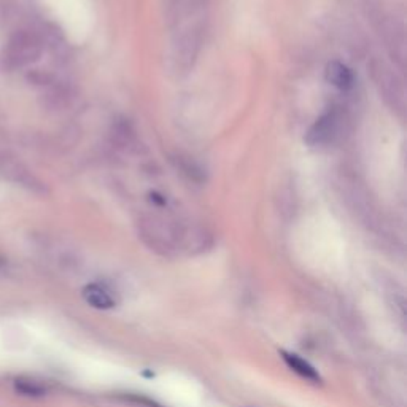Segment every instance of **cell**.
Segmentation results:
<instances>
[{"mask_svg": "<svg viewBox=\"0 0 407 407\" xmlns=\"http://www.w3.org/2000/svg\"><path fill=\"white\" fill-rule=\"evenodd\" d=\"M83 299L94 309L101 310H109L115 307V299L112 298V295L107 291L104 286L97 283L86 285L83 288Z\"/></svg>", "mask_w": 407, "mask_h": 407, "instance_id": "9c48e42d", "label": "cell"}, {"mask_svg": "<svg viewBox=\"0 0 407 407\" xmlns=\"http://www.w3.org/2000/svg\"><path fill=\"white\" fill-rule=\"evenodd\" d=\"M69 92L59 86V88H53L48 92H45L42 97V104L45 109L48 110H61L69 104Z\"/></svg>", "mask_w": 407, "mask_h": 407, "instance_id": "30bf717a", "label": "cell"}, {"mask_svg": "<svg viewBox=\"0 0 407 407\" xmlns=\"http://www.w3.org/2000/svg\"><path fill=\"white\" fill-rule=\"evenodd\" d=\"M371 73L385 102L391 107V110L403 113L406 109L404 88L396 73H393L389 65H385L384 63H374L371 65Z\"/></svg>", "mask_w": 407, "mask_h": 407, "instance_id": "3957f363", "label": "cell"}, {"mask_svg": "<svg viewBox=\"0 0 407 407\" xmlns=\"http://www.w3.org/2000/svg\"><path fill=\"white\" fill-rule=\"evenodd\" d=\"M0 177L10 182L24 186L36 195H46V186L40 180L32 175L28 168L23 163H19L16 158L9 155H0Z\"/></svg>", "mask_w": 407, "mask_h": 407, "instance_id": "5b68a950", "label": "cell"}, {"mask_svg": "<svg viewBox=\"0 0 407 407\" xmlns=\"http://www.w3.org/2000/svg\"><path fill=\"white\" fill-rule=\"evenodd\" d=\"M43 53V40L28 29L11 34L5 50L0 55V69L11 72L37 63Z\"/></svg>", "mask_w": 407, "mask_h": 407, "instance_id": "6da1fadb", "label": "cell"}, {"mask_svg": "<svg viewBox=\"0 0 407 407\" xmlns=\"http://www.w3.org/2000/svg\"><path fill=\"white\" fill-rule=\"evenodd\" d=\"M28 80L32 85H50L51 83V77L40 70H32L28 75Z\"/></svg>", "mask_w": 407, "mask_h": 407, "instance_id": "7c38bea8", "label": "cell"}, {"mask_svg": "<svg viewBox=\"0 0 407 407\" xmlns=\"http://www.w3.org/2000/svg\"><path fill=\"white\" fill-rule=\"evenodd\" d=\"M15 389L23 396H32V398H38L43 396L46 390L43 385H40L34 380H28V379H16L15 380Z\"/></svg>", "mask_w": 407, "mask_h": 407, "instance_id": "8fae6325", "label": "cell"}, {"mask_svg": "<svg viewBox=\"0 0 407 407\" xmlns=\"http://www.w3.org/2000/svg\"><path fill=\"white\" fill-rule=\"evenodd\" d=\"M207 4L209 0H169L168 18L170 26L178 28L201 19V13L205 10Z\"/></svg>", "mask_w": 407, "mask_h": 407, "instance_id": "8992f818", "label": "cell"}, {"mask_svg": "<svg viewBox=\"0 0 407 407\" xmlns=\"http://www.w3.org/2000/svg\"><path fill=\"white\" fill-rule=\"evenodd\" d=\"M342 129V115L331 110L320 116L305 134V143L309 146H326L335 142Z\"/></svg>", "mask_w": 407, "mask_h": 407, "instance_id": "277c9868", "label": "cell"}, {"mask_svg": "<svg viewBox=\"0 0 407 407\" xmlns=\"http://www.w3.org/2000/svg\"><path fill=\"white\" fill-rule=\"evenodd\" d=\"M325 77L328 80V83L335 86V88L340 91H349L355 85V77L353 72L347 67L345 64L339 61H332L326 65Z\"/></svg>", "mask_w": 407, "mask_h": 407, "instance_id": "52a82bcc", "label": "cell"}, {"mask_svg": "<svg viewBox=\"0 0 407 407\" xmlns=\"http://www.w3.org/2000/svg\"><path fill=\"white\" fill-rule=\"evenodd\" d=\"M280 355H282L286 366H288L293 372H296L298 376H301L305 380H310V382H313V384H318L320 380H322V377H320V374L317 372V369L313 368L309 362H305V359H303L301 357H298L296 353H290V352L282 350Z\"/></svg>", "mask_w": 407, "mask_h": 407, "instance_id": "ba28073f", "label": "cell"}, {"mask_svg": "<svg viewBox=\"0 0 407 407\" xmlns=\"http://www.w3.org/2000/svg\"><path fill=\"white\" fill-rule=\"evenodd\" d=\"M202 43V24L192 23L175 28L170 43V65L178 73H185L195 65Z\"/></svg>", "mask_w": 407, "mask_h": 407, "instance_id": "7a4b0ae2", "label": "cell"}]
</instances>
